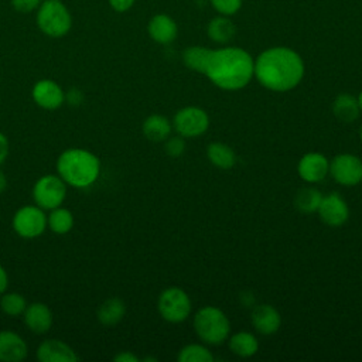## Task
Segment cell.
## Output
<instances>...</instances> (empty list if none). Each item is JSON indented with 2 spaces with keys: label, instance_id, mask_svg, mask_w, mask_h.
<instances>
[{
  "label": "cell",
  "instance_id": "1",
  "mask_svg": "<svg viewBox=\"0 0 362 362\" xmlns=\"http://www.w3.org/2000/svg\"><path fill=\"white\" fill-rule=\"evenodd\" d=\"M304 61L297 51L288 47H272L262 51L255 59L257 82L274 92L296 88L304 76Z\"/></svg>",
  "mask_w": 362,
  "mask_h": 362
},
{
  "label": "cell",
  "instance_id": "2",
  "mask_svg": "<svg viewBox=\"0 0 362 362\" xmlns=\"http://www.w3.org/2000/svg\"><path fill=\"white\" fill-rule=\"evenodd\" d=\"M204 75L223 90H238L252 81L255 59L240 47L225 45L211 51Z\"/></svg>",
  "mask_w": 362,
  "mask_h": 362
},
{
  "label": "cell",
  "instance_id": "3",
  "mask_svg": "<svg viewBox=\"0 0 362 362\" xmlns=\"http://www.w3.org/2000/svg\"><path fill=\"white\" fill-rule=\"evenodd\" d=\"M57 174L66 185L74 188H88L100 175L99 157L82 147L64 150L57 158Z\"/></svg>",
  "mask_w": 362,
  "mask_h": 362
},
{
  "label": "cell",
  "instance_id": "4",
  "mask_svg": "<svg viewBox=\"0 0 362 362\" xmlns=\"http://www.w3.org/2000/svg\"><path fill=\"white\" fill-rule=\"evenodd\" d=\"M35 11L37 25L47 37L61 38L71 31L72 16L62 0H42Z\"/></svg>",
  "mask_w": 362,
  "mask_h": 362
},
{
  "label": "cell",
  "instance_id": "5",
  "mask_svg": "<svg viewBox=\"0 0 362 362\" xmlns=\"http://www.w3.org/2000/svg\"><path fill=\"white\" fill-rule=\"evenodd\" d=\"M194 329L205 344L219 345L229 338L230 324L222 310L206 305L195 314Z\"/></svg>",
  "mask_w": 362,
  "mask_h": 362
},
{
  "label": "cell",
  "instance_id": "6",
  "mask_svg": "<svg viewBox=\"0 0 362 362\" xmlns=\"http://www.w3.org/2000/svg\"><path fill=\"white\" fill-rule=\"evenodd\" d=\"M66 184L58 174H45L40 177L33 187L35 205L45 209L61 206L66 198Z\"/></svg>",
  "mask_w": 362,
  "mask_h": 362
},
{
  "label": "cell",
  "instance_id": "7",
  "mask_svg": "<svg viewBox=\"0 0 362 362\" xmlns=\"http://www.w3.org/2000/svg\"><path fill=\"white\" fill-rule=\"evenodd\" d=\"M160 315L173 324L182 322L191 313V300L180 287H168L161 291L157 301Z\"/></svg>",
  "mask_w": 362,
  "mask_h": 362
},
{
  "label": "cell",
  "instance_id": "8",
  "mask_svg": "<svg viewBox=\"0 0 362 362\" xmlns=\"http://www.w3.org/2000/svg\"><path fill=\"white\" fill-rule=\"evenodd\" d=\"M11 226L20 238L34 239L45 232L47 215L38 205H24L14 212Z\"/></svg>",
  "mask_w": 362,
  "mask_h": 362
},
{
  "label": "cell",
  "instance_id": "9",
  "mask_svg": "<svg viewBox=\"0 0 362 362\" xmlns=\"http://www.w3.org/2000/svg\"><path fill=\"white\" fill-rule=\"evenodd\" d=\"M173 126L175 132L182 137H198L206 132L209 126V117L201 107L187 106L175 113Z\"/></svg>",
  "mask_w": 362,
  "mask_h": 362
},
{
  "label": "cell",
  "instance_id": "10",
  "mask_svg": "<svg viewBox=\"0 0 362 362\" xmlns=\"http://www.w3.org/2000/svg\"><path fill=\"white\" fill-rule=\"evenodd\" d=\"M329 173L341 185H356L362 181V160L349 153L338 154L329 163Z\"/></svg>",
  "mask_w": 362,
  "mask_h": 362
},
{
  "label": "cell",
  "instance_id": "11",
  "mask_svg": "<svg viewBox=\"0 0 362 362\" xmlns=\"http://www.w3.org/2000/svg\"><path fill=\"white\" fill-rule=\"evenodd\" d=\"M320 219L332 228L344 225L349 218V208L345 199L338 192H331L321 198L317 209Z\"/></svg>",
  "mask_w": 362,
  "mask_h": 362
},
{
  "label": "cell",
  "instance_id": "12",
  "mask_svg": "<svg viewBox=\"0 0 362 362\" xmlns=\"http://www.w3.org/2000/svg\"><path fill=\"white\" fill-rule=\"evenodd\" d=\"M31 98L42 109L54 110L64 105L65 92L59 83L52 79H40L31 89Z\"/></svg>",
  "mask_w": 362,
  "mask_h": 362
},
{
  "label": "cell",
  "instance_id": "13",
  "mask_svg": "<svg viewBox=\"0 0 362 362\" xmlns=\"http://www.w3.org/2000/svg\"><path fill=\"white\" fill-rule=\"evenodd\" d=\"M147 34L154 42L167 45L177 38L178 25L170 14L157 13L147 23Z\"/></svg>",
  "mask_w": 362,
  "mask_h": 362
},
{
  "label": "cell",
  "instance_id": "14",
  "mask_svg": "<svg viewBox=\"0 0 362 362\" xmlns=\"http://www.w3.org/2000/svg\"><path fill=\"white\" fill-rule=\"evenodd\" d=\"M37 359L40 362H76L79 358L71 345L62 339L49 338L38 345Z\"/></svg>",
  "mask_w": 362,
  "mask_h": 362
},
{
  "label": "cell",
  "instance_id": "15",
  "mask_svg": "<svg viewBox=\"0 0 362 362\" xmlns=\"http://www.w3.org/2000/svg\"><path fill=\"white\" fill-rule=\"evenodd\" d=\"M297 171L304 181L318 182L329 173V161L321 153H307L300 158Z\"/></svg>",
  "mask_w": 362,
  "mask_h": 362
},
{
  "label": "cell",
  "instance_id": "16",
  "mask_svg": "<svg viewBox=\"0 0 362 362\" xmlns=\"http://www.w3.org/2000/svg\"><path fill=\"white\" fill-rule=\"evenodd\" d=\"M24 324L34 334H45L49 331L54 322V315L51 308L41 301L27 304L23 313Z\"/></svg>",
  "mask_w": 362,
  "mask_h": 362
},
{
  "label": "cell",
  "instance_id": "17",
  "mask_svg": "<svg viewBox=\"0 0 362 362\" xmlns=\"http://www.w3.org/2000/svg\"><path fill=\"white\" fill-rule=\"evenodd\" d=\"M28 355V345L14 331H0V362H20Z\"/></svg>",
  "mask_w": 362,
  "mask_h": 362
},
{
  "label": "cell",
  "instance_id": "18",
  "mask_svg": "<svg viewBox=\"0 0 362 362\" xmlns=\"http://www.w3.org/2000/svg\"><path fill=\"white\" fill-rule=\"evenodd\" d=\"M252 325L255 329L263 335L274 334L281 324V317L279 311L269 304L256 305L252 311Z\"/></svg>",
  "mask_w": 362,
  "mask_h": 362
},
{
  "label": "cell",
  "instance_id": "19",
  "mask_svg": "<svg viewBox=\"0 0 362 362\" xmlns=\"http://www.w3.org/2000/svg\"><path fill=\"white\" fill-rule=\"evenodd\" d=\"M236 34V25L230 17L215 16L206 24V35L218 44H228Z\"/></svg>",
  "mask_w": 362,
  "mask_h": 362
},
{
  "label": "cell",
  "instance_id": "20",
  "mask_svg": "<svg viewBox=\"0 0 362 362\" xmlns=\"http://www.w3.org/2000/svg\"><path fill=\"white\" fill-rule=\"evenodd\" d=\"M171 129L173 126L170 120L158 113L147 116L141 124L143 134L151 141H164L171 134Z\"/></svg>",
  "mask_w": 362,
  "mask_h": 362
},
{
  "label": "cell",
  "instance_id": "21",
  "mask_svg": "<svg viewBox=\"0 0 362 362\" xmlns=\"http://www.w3.org/2000/svg\"><path fill=\"white\" fill-rule=\"evenodd\" d=\"M126 314V304L119 297L105 300L96 310L98 321L103 325H116Z\"/></svg>",
  "mask_w": 362,
  "mask_h": 362
},
{
  "label": "cell",
  "instance_id": "22",
  "mask_svg": "<svg viewBox=\"0 0 362 362\" xmlns=\"http://www.w3.org/2000/svg\"><path fill=\"white\" fill-rule=\"evenodd\" d=\"M334 116L342 123H352L359 116V105L355 96L351 93H339L332 103Z\"/></svg>",
  "mask_w": 362,
  "mask_h": 362
},
{
  "label": "cell",
  "instance_id": "23",
  "mask_svg": "<svg viewBox=\"0 0 362 362\" xmlns=\"http://www.w3.org/2000/svg\"><path fill=\"white\" fill-rule=\"evenodd\" d=\"M228 344L230 351L240 358H249L255 355L259 349V342L256 337L246 331H239L232 337H229Z\"/></svg>",
  "mask_w": 362,
  "mask_h": 362
},
{
  "label": "cell",
  "instance_id": "24",
  "mask_svg": "<svg viewBox=\"0 0 362 362\" xmlns=\"http://www.w3.org/2000/svg\"><path fill=\"white\" fill-rule=\"evenodd\" d=\"M206 156L215 167L222 168V170H228V168L233 167L236 163L235 151L228 144L219 143V141L211 143L206 147Z\"/></svg>",
  "mask_w": 362,
  "mask_h": 362
},
{
  "label": "cell",
  "instance_id": "25",
  "mask_svg": "<svg viewBox=\"0 0 362 362\" xmlns=\"http://www.w3.org/2000/svg\"><path fill=\"white\" fill-rule=\"evenodd\" d=\"M75 219L69 209L57 206L54 209H49V214L47 215V228H49L57 235H65L74 228Z\"/></svg>",
  "mask_w": 362,
  "mask_h": 362
},
{
  "label": "cell",
  "instance_id": "26",
  "mask_svg": "<svg viewBox=\"0 0 362 362\" xmlns=\"http://www.w3.org/2000/svg\"><path fill=\"white\" fill-rule=\"evenodd\" d=\"M211 51H212L211 48H206L202 45H191L184 49L182 62L188 69L204 74Z\"/></svg>",
  "mask_w": 362,
  "mask_h": 362
},
{
  "label": "cell",
  "instance_id": "27",
  "mask_svg": "<svg viewBox=\"0 0 362 362\" xmlns=\"http://www.w3.org/2000/svg\"><path fill=\"white\" fill-rule=\"evenodd\" d=\"M321 198H322V195L317 188L305 187V188H301L296 194L294 205L303 214L317 212V209L320 206V202H321Z\"/></svg>",
  "mask_w": 362,
  "mask_h": 362
},
{
  "label": "cell",
  "instance_id": "28",
  "mask_svg": "<svg viewBox=\"0 0 362 362\" xmlns=\"http://www.w3.org/2000/svg\"><path fill=\"white\" fill-rule=\"evenodd\" d=\"M25 307V298L17 291H4L0 297V308L8 317L23 315Z\"/></svg>",
  "mask_w": 362,
  "mask_h": 362
},
{
  "label": "cell",
  "instance_id": "29",
  "mask_svg": "<svg viewBox=\"0 0 362 362\" xmlns=\"http://www.w3.org/2000/svg\"><path fill=\"white\" fill-rule=\"evenodd\" d=\"M177 359L180 362H212L214 355L211 351L199 344H189L181 348Z\"/></svg>",
  "mask_w": 362,
  "mask_h": 362
},
{
  "label": "cell",
  "instance_id": "30",
  "mask_svg": "<svg viewBox=\"0 0 362 362\" xmlns=\"http://www.w3.org/2000/svg\"><path fill=\"white\" fill-rule=\"evenodd\" d=\"M216 14L232 17L238 14L243 6V0H209Z\"/></svg>",
  "mask_w": 362,
  "mask_h": 362
},
{
  "label": "cell",
  "instance_id": "31",
  "mask_svg": "<svg viewBox=\"0 0 362 362\" xmlns=\"http://www.w3.org/2000/svg\"><path fill=\"white\" fill-rule=\"evenodd\" d=\"M164 148H165V153L170 157H174V158L180 157L184 153V150H185V143H184L182 136H180V134L178 136H173V137L168 136L165 139Z\"/></svg>",
  "mask_w": 362,
  "mask_h": 362
},
{
  "label": "cell",
  "instance_id": "32",
  "mask_svg": "<svg viewBox=\"0 0 362 362\" xmlns=\"http://www.w3.org/2000/svg\"><path fill=\"white\" fill-rule=\"evenodd\" d=\"M42 0H10L11 7L18 13H31L35 11Z\"/></svg>",
  "mask_w": 362,
  "mask_h": 362
},
{
  "label": "cell",
  "instance_id": "33",
  "mask_svg": "<svg viewBox=\"0 0 362 362\" xmlns=\"http://www.w3.org/2000/svg\"><path fill=\"white\" fill-rule=\"evenodd\" d=\"M107 3L113 11L126 13L134 6L136 0H107Z\"/></svg>",
  "mask_w": 362,
  "mask_h": 362
},
{
  "label": "cell",
  "instance_id": "34",
  "mask_svg": "<svg viewBox=\"0 0 362 362\" xmlns=\"http://www.w3.org/2000/svg\"><path fill=\"white\" fill-rule=\"evenodd\" d=\"M65 100L72 106H79L83 102V93L78 88H72L65 93Z\"/></svg>",
  "mask_w": 362,
  "mask_h": 362
},
{
  "label": "cell",
  "instance_id": "35",
  "mask_svg": "<svg viewBox=\"0 0 362 362\" xmlns=\"http://www.w3.org/2000/svg\"><path fill=\"white\" fill-rule=\"evenodd\" d=\"M10 153V143L8 139L4 133L0 132V165L6 161V158L8 157Z\"/></svg>",
  "mask_w": 362,
  "mask_h": 362
},
{
  "label": "cell",
  "instance_id": "36",
  "mask_svg": "<svg viewBox=\"0 0 362 362\" xmlns=\"http://www.w3.org/2000/svg\"><path fill=\"white\" fill-rule=\"evenodd\" d=\"M113 361H116V362H137L139 358L130 351H122L113 356Z\"/></svg>",
  "mask_w": 362,
  "mask_h": 362
},
{
  "label": "cell",
  "instance_id": "37",
  "mask_svg": "<svg viewBox=\"0 0 362 362\" xmlns=\"http://www.w3.org/2000/svg\"><path fill=\"white\" fill-rule=\"evenodd\" d=\"M8 287V274L6 269L0 264V296L7 290Z\"/></svg>",
  "mask_w": 362,
  "mask_h": 362
},
{
  "label": "cell",
  "instance_id": "38",
  "mask_svg": "<svg viewBox=\"0 0 362 362\" xmlns=\"http://www.w3.org/2000/svg\"><path fill=\"white\" fill-rule=\"evenodd\" d=\"M7 188V177L4 175L3 171H0V194H3Z\"/></svg>",
  "mask_w": 362,
  "mask_h": 362
},
{
  "label": "cell",
  "instance_id": "39",
  "mask_svg": "<svg viewBox=\"0 0 362 362\" xmlns=\"http://www.w3.org/2000/svg\"><path fill=\"white\" fill-rule=\"evenodd\" d=\"M356 100H358V105H359V109L362 110V92L358 95V98H356Z\"/></svg>",
  "mask_w": 362,
  "mask_h": 362
},
{
  "label": "cell",
  "instance_id": "40",
  "mask_svg": "<svg viewBox=\"0 0 362 362\" xmlns=\"http://www.w3.org/2000/svg\"><path fill=\"white\" fill-rule=\"evenodd\" d=\"M359 136H361V140H362V126H361V130H359Z\"/></svg>",
  "mask_w": 362,
  "mask_h": 362
}]
</instances>
